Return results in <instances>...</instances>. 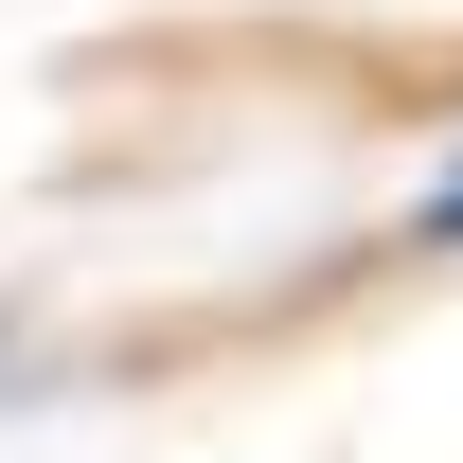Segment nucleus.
<instances>
[{
    "label": "nucleus",
    "instance_id": "f257e3e1",
    "mask_svg": "<svg viewBox=\"0 0 463 463\" xmlns=\"http://www.w3.org/2000/svg\"><path fill=\"white\" fill-rule=\"evenodd\" d=\"M428 232H463V161H446V178H428Z\"/></svg>",
    "mask_w": 463,
    "mask_h": 463
}]
</instances>
